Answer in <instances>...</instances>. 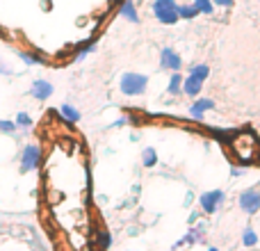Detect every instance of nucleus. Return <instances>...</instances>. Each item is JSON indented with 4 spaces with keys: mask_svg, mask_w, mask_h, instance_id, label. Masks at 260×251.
Wrapping results in <instances>:
<instances>
[{
    "mask_svg": "<svg viewBox=\"0 0 260 251\" xmlns=\"http://www.w3.org/2000/svg\"><path fill=\"white\" fill-rule=\"evenodd\" d=\"M18 57L27 64V67H37V64H44V59L39 57L37 53H18Z\"/></svg>",
    "mask_w": 260,
    "mask_h": 251,
    "instance_id": "aec40b11",
    "label": "nucleus"
},
{
    "mask_svg": "<svg viewBox=\"0 0 260 251\" xmlns=\"http://www.w3.org/2000/svg\"><path fill=\"white\" fill-rule=\"evenodd\" d=\"M178 16H180V21H192V18L199 16V9L194 7V3L178 5Z\"/></svg>",
    "mask_w": 260,
    "mask_h": 251,
    "instance_id": "2eb2a0df",
    "label": "nucleus"
},
{
    "mask_svg": "<svg viewBox=\"0 0 260 251\" xmlns=\"http://www.w3.org/2000/svg\"><path fill=\"white\" fill-rule=\"evenodd\" d=\"M16 128H18V125L14 123V121L0 119V133H3V135H14V133H16Z\"/></svg>",
    "mask_w": 260,
    "mask_h": 251,
    "instance_id": "412c9836",
    "label": "nucleus"
},
{
    "mask_svg": "<svg viewBox=\"0 0 260 251\" xmlns=\"http://www.w3.org/2000/svg\"><path fill=\"white\" fill-rule=\"evenodd\" d=\"M192 201H194V197H192V192H189V194H187V197H185V206H187V208H189V206H192Z\"/></svg>",
    "mask_w": 260,
    "mask_h": 251,
    "instance_id": "393cba45",
    "label": "nucleus"
},
{
    "mask_svg": "<svg viewBox=\"0 0 260 251\" xmlns=\"http://www.w3.org/2000/svg\"><path fill=\"white\" fill-rule=\"evenodd\" d=\"M208 251H219V249H215V247H212V249H208Z\"/></svg>",
    "mask_w": 260,
    "mask_h": 251,
    "instance_id": "bb28decb",
    "label": "nucleus"
},
{
    "mask_svg": "<svg viewBox=\"0 0 260 251\" xmlns=\"http://www.w3.org/2000/svg\"><path fill=\"white\" fill-rule=\"evenodd\" d=\"M242 244H244L247 249H251V247H256V244H258V233L251 229V226H247V229H244V233H242Z\"/></svg>",
    "mask_w": 260,
    "mask_h": 251,
    "instance_id": "6ab92c4d",
    "label": "nucleus"
},
{
    "mask_svg": "<svg viewBox=\"0 0 260 251\" xmlns=\"http://www.w3.org/2000/svg\"><path fill=\"white\" fill-rule=\"evenodd\" d=\"M30 96L37 101L50 99V96H53V85H50L48 80H44V78H37V80L30 85Z\"/></svg>",
    "mask_w": 260,
    "mask_h": 251,
    "instance_id": "6e6552de",
    "label": "nucleus"
},
{
    "mask_svg": "<svg viewBox=\"0 0 260 251\" xmlns=\"http://www.w3.org/2000/svg\"><path fill=\"white\" fill-rule=\"evenodd\" d=\"M160 67L165 69V71H171V73L180 71V69H183V57H180L174 48L167 46V48L160 50Z\"/></svg>",
    "mask_w": 260,
    "mask_h": 251,
    "instance_id": "0eeeda50",
    "label": "nucleus"
},
{
    "mask_svg": "<svg viewBox=\"0 0 260 251\" xmlns=\"http://www.w3.org/2000/svg\"><path fill=\"white\" fill-rule=\"evenodd\" d=\"M59 114H62L64 119H67L69 123H78L82 119V114H80V110L78 108H73L71 103H64L62 108H59Z\"/></svg>",
    "mask_w": 260,
    "mask_h": 251,
    "instance_id": "ddd939ff",
    "label": "nucleus"
},
{
    "mask_svg": "<svg viewBox=\"0 0 260 251\" xmlns=\"http://www.w3.org/2000/svg\"><path fill=\"white\" fill-rule=\"evenodd\" d=\"M224 201H226V192H224V190H210V192H203L201 197H199L201 212H206V215L217 212V208H219Z\"/></svg>",
    "mask_w": 260,
    "mask_h": 251,
    "instance_id": "39448f33",
    "label": "nucleus"
},
{
    "mask_svg": "<svg viewBox=\"0 0 260 251\" xmlns=\"http://www.w3.org/2000/svg\"><path fill=\"white\" fill-rule=\"evenodd\" d=\"M231 148L235 151V155H238L240 162H251L258 153V142L251 133H240L238 137L233 139Z\"/></svg>",
    "mask_w": 260,
    "mask_h": 251,
    "instance_id": "f257e3e1",
    "label": "nucleus"
},
{
    "mask_svg": "<svg viewBox=\"0 0 260 251\" xmlns=\"http://www.w3.org/2000/svg\"><path fill=\"white\" fill-rule=\"evenodd\" d=\"M215 3V7H226V9H231L235 5V0H212Z\"/></svg>",
    "mask_w": 260,
    "mask_h": 251,
    "instance_id": "5701e85b",
    "label": "nucleus"
},
{
    "mask_svg": "<svg viewBox=\"0 0 260 251\" xmlns=\"http://www.w3.org/2000/svg\"><path fill=\"white\" fill-rule=\"evenodd\" d=\"M197 219H199V212H192V215H189V224H194Z\"/></svg>",
    "mask_w": 260,
    "mask_h": 251,
    "instance_id": "a878e982",
    "label": "nucleus"
},
{
    "mask_svg": "<svg viewBox=\"0 0 260 251\" xmlns=\"http://www.w3.org/2000/svg\"><path fill=\"white\" fill-rule=\"evenodd\" d=\"M194 7L199 9V14H206V16H212L215 14V3L212 0H192Z\"/></svg>",
    "mask_w": 260,
    "mask_h": 251,
    "instance_id": "a211bd4d",
    "label": "nucleus"
},
{
    "mask_svg": "<svg viewBox=\"0 0 260 251\" xmlns=\"http://www.w3.org/2000/svg\"><path fill=\"white\" fill-rule=\"evenodd\" d=\"M119 14L130 23H139V12H137V7H135L133 0H123L121 7H119Z\"/></svg>",
    "mask_w": 260,
    "mask_h": 251,
    "instance_id": "9b49d317",
    "label": "nucleus"
},
{
    "mask_svg": "<svg viewBox=\"0 0 260 251\" xmlns=\"http://www.w3.org/2000/svg\"><path fill=\"white\" fill-rule=\"evenodd\" d=\"M41 146L39 144H27L21 151V174H27V171H35L41 167Z\"/></svg>",
    "mask_w": 260,
    "mask_h": 251,
    "instance_id": "20e7f679",
    "label": "nucleus"
},
{
    "mask_svg": "<svg viewBox=\"0 0 260 251\" xmlns=\"http://www.w3.org/2000/svg\"><path fill=\"white\" fill-rule=\"evenodd\" d=\"M153 14L160 23L165 25H174L180 21L178 16V3L176 0H153Z\"/></svg>",
    "mask_w": 260,
    "mask_h": 251,
    "instance_id": "7ed1b4c3",
    "label": "nucleus"
},
{
    "mask_svg": "<svg viewBox=\"0 0 260 251\" xmlns=\"http://www.w3.org/2000/svg\"><path fill=\"white\" fill-rule=\"evenodd\" d=\"M183 78L185 76H180V71H174L169 76V85H167V94H171V96H180L183 94Z\"/></svg>",
    "mask_w": 260,
    "mask_h": 251,
    "instance_id": "f8f14e48",
    "label": "nucleus"
},
{
    "mask_svg": "<svg viewBox=\"0 0 260 251\" xmlns=\"http://www.w3.org/2000/svg\"><path fill=\"white\" fill-rule=\"evenodd\" d=\"M208 110H215V101L212 99H197L192 103V108H189V117L197 119V121H203V114H206Z\"/></svg>",
    "mask_w": 260,
    "mask_h": 251,
    "instance_id": "1a4fd4ad",
    "label": "nucleus"
},
{
    "mask_svg": "<svg viewBox=\"0 0 260 251\" xmlns=\"http://www.w3.org/2000/svg\"><path fill=\"white\" fill-rule=\"evenodd\" d=\"M119 89L126 96H144L148 89V76L144 73H123L119 80Z\"/></svg>",
    "mask_w": 260,
    "mask_h": 251,
    "instance_id": "f03ea898",
    "label": "nucleus"
},
{
    "mask_svg": "<svg viewBox=\"0 0 260 251\" xmlns=\"http://www.w3.org/2000/svg\"><path fill=\"white\" fill-rule=\"evenodd\" d=\"M240 208L247 215H256L260 210V190L258 187H249L240 194Z\"/></svg>",
    "mask_w": 260,
    "mask_h": 251,
    "instance_id": "423d86ee",
    "label": "nucleus"
},
{
    "mask_svg": "<svg viewBox=\"0 0 260 251\" xmlns=\"http://www.w3.org/2000/svg\"><path fill=\"white\" fill-rule=\"evenodd\" d=\"M0 73H3V76H12V69H9L3 59H0Z\"/></svg>",
    "mask_w": 260,
    "mask_h": 251,
    "instance_id": "b1692460",
    "label": "nucleus"
},
{
    "mask_svg": "<svg viewBox=\"0 0 260 251\" xmlns=\"http://www.w3.org/2000/svg\"><path fill=\"white\" fill-rule=\"evenodd\" d=\"M201 89H203V82L197 80L194 76H185L183 78V94L185 96H189V99H199Z\"/></svg>",
    "mask_w": 260,
    "mask_h": 251,
    "instance_id": "9d476101",
    "label": "nucleus"
},
{
    "mask_svg": "<svg viewBox=\"0 0 260 251\" xmlns=\"http://www.w3.org/2000/svg\"><path fill=\"white\" fill-rule=\"evenodd\" d=\"M16 125H21V128H32V119H30V114H25V112H18L16 114V121H14Z\"/></svg>",
    "mask_w": 260,
    "mask_h": 251,
    "instance_id": "4be33fe9",
    "label": "nucleus"
},
{
    "mask_svg": "<svg viewBox=\"0 0 260 251\" xmlns=\"http://www.w3.org/2000/svg\"><path fill=\"white\" fill-rule=\"evenodd\" d=\"M142 165L146 167V169H153V167L157 165V151L153 146H146L142 153Z\"/></svg>",
    "mask_w": 260,
    "mask_h": 251,
    "instance_id": "dca6fc26",
    "label": "nucleus"
},
{
    "mask_svg": "<svg viewBox=\"0 0 260 251\" xmlns=\"http://www.w3.org/2000/svg\"><path fill=\"white\" fill-rule=\"evenodd\" d=\"M189 76H194L197 80L206 82L208 76H210V67H208V64H194V67L189 69Z\"/></svg>",
    "mask_w": 260,
    "mask_h": 251,
    "instance_id": "f3484780",
    "label": "nucleus"
},
{
    "mask_svg": "<svg viewBox=\"0 0 260 251\" xmlns=\"http://www.w3.org/2000/svg\"><path fill=\"white\" fill-rule=\"evenodd\" d=\"M94 244H96V247H99L101 251L110 249V244H112V235H110V231H105V229H99V231H96Z\"/></svg>",
    "mask_w": 260,
    "mask_h": 251,
    "instance_id": "4468645a",
    "label": "nucleus"
}]
</instances>
